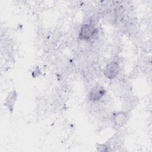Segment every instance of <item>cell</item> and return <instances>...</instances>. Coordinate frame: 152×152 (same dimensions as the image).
<instances>
[{
  "mask_svg": "<svg viewBox=\"0 0 152 152\" xmlns=\"http://www.w3.org/2000/svg\"><path fill=\"white\" fill-rule=\"evenodd\" d=\"M97 32V28L92 23L84 24L80 28L78 38L81 40H88L91 38Z\"/></svg>",
  "mask_w": 152,
  "mask_h": 152,
  "instance_id": "6da1fadb",
  "label": "cell"
},
{
  "mask_svg": "<svg viewBox=\"0 0 152 152\" xmlns=\"http://www.w3.org/2000/svg\"><path fill=\"white\" fill-rule=\"evenodd\" d=\"M106 93V90L104 87L100 85H97L91 88L88 94V98L90 102H95L102 99Z\"/></svg>",
  "mask_w": 152,
  "mask_h": 152,
  "instance_id": "7a4b0ae2",
  "label": "cell"
},
{
  "mask_svg": "<svg viewBox=\"0 0 152 152\" xmlns=\"http://www.w3.org/2000/svg\"><path fill=\"white\" fill-rule=\"evenodd\" d=\"M119 71L120 66L119 64L116 61H112L105 66L103 74L107 78L113 79L118 75Z\"/></svg>",
  "mask_w": 152,
  "mask_h": 152,
  "instance_id": "3957f363",
  "label": "cell"
},
{
  "mask_svg": "<svg viewBox=\"0 0 152 152\" xmlns=\"http://www.w3.org/2000/svg\"><path fill=\"white\" fill-rule=\"evenodd\" d=\"M129 118V112L122 110L114 113L112 116V121L115 126L121 127L125 125L127 123Z\"/></svg>",
  "mask_w": 152,
  "mask_h": 152,
  "instance_id": "277c9868",
  "label": "cell"
},
{
  "mask_svg": "<svg viewBox=\"0 0 152 152\" xmlns=\"http://www.w3.org/2000/svg\"><path fill=\"white\" fill-rule=\"evenodd\" d=\"M17 97H18V94L17 91L15 90H12L10 93H9V94H8L7 97L5 99L4 105L11 113L14 110V105H15V102L17 101Z\"/></svg>",
  "mask_w": 152,
  "mask_h": 152,
  "instance_id": "5b68a950",
  "label": "cell"
},
{
  "mask_svg": "<svg viewBox=\"0 0 152 152\" xmlns=\"http://www.w3.org/2000/svg\"><path fill=\"white\" fill-rule=\"evenodd\" d=\"M137 104V99L135 97H128L126 98L123 103L122 110L126 112H129L132 110Z\"/></svg>",
  "mask_w": 152,
  "mask_h": 152,
  "instance_id": "8992f818",
  "label": "cell"
},
{
  "mask_svg": "<svg viewBox=\"0 0 152 152\" xmlns=\"http://www.w3.org/2000/svg\"><path fill=\"white\" fill-rule=\"evenodd\" d=\"M97 151H112V147L107 143L104 144H97Z\"/></svg>",
  "mask_w": 152,
  "mask_h": 152,
  "instance_id": "52a82bcc",
  "label": "cell"
}]
</instances>
